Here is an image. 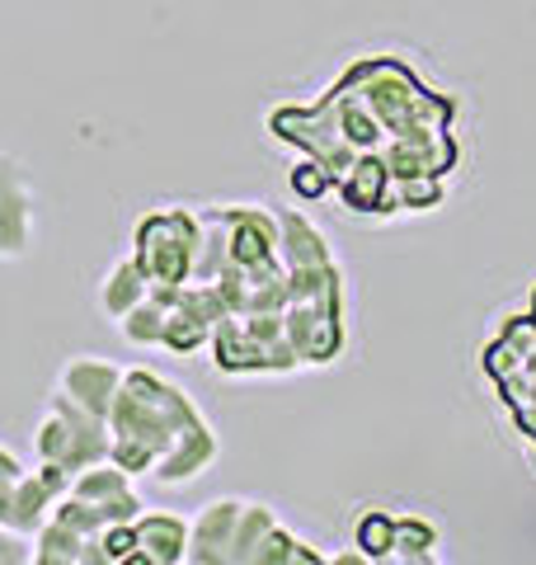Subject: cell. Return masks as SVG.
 <instances>
[{
    "instance_id": "1",
    "label": "cell",
    "mask_w": 536,
    "mask_h": 565,
    "mask_svg": "<svg viewBox=\"0 0 536 565\" xmlns=\"http://www.w3.org/2000/svg\"><path fill=\"white\" fill-rule=\"evenodd\" d=\"M240 509H245V500H217V504H207L203 514H199V523L189 527L184 561H231V552H236Z\"/></svg>"
},
{
    "instance_id": "11",
    "label": "cell",
    "mask_w": 536,
    "mask_h": 565,
    "mask_svg": "<svg viewBox=\"0 0 536 565\" xmlns=\"http://www.w3.org/2000/svg\"><path fill=\"white\" fill-rule=\"evenodd\" d=\"M66 444H71V429H66V419L52 411L39 424V457H43V462H66Z\"/></svg>"
},
{
    "instance_id": "4",
    "label": "cell",
    "mask_w": 536,
    "mask_h": 565,
    "mask_svg": "<svg viewBox=\"0 0 536 565\" xmlns=\"http://www.w3.org/2000/svg\"><path fill=\"white\" fill-rule=\"evenodd\" d=\"M212 457H217V438H212V429L199 419V424H189V429L156 457L151 471L160 476V481H174L179 486V481H193V476H199L212 462Z\"/></svg>"
},
{
    "instance_id": "3",
    "label": "cell",
    "mask_w": 536,
    "mask_h": 565,
    "mask_svg": "<svg viewBox=\"0 0 536 565\" xmlns=\"http://www.w3.org/2000/svg\"><path fill=\"white\" fill-rule=\"evenodd\" d=\"M132 542H137V565H170V561H184L189 523L174 519V514H137V519H132Z\"/></svg>"
},
{
    "instance_id": "6",
    "label": "cell",
    "mask_w": 536,
    "mask_h": 565,
    "mask_svg": "<svg viewBox=\"0 0 536 565\" xmlns=\"http://www.w3.org/2000/svg\"><path fill=\"white\" fill-rule=\"evenodd\" d=\"M85 546L89 537H81L71 523H39V552H33V561L43 565H85Z\"/></svg>"
},
{
    "instance_id": "2",
    "label": "cell",
    "mask_w": 536,
    "mask_h": 565,
    "mask_svg": "<svg viewBox=\"0 0 536 565\" xmlns=\"http://www.w3.org/2000/svg\"><path fill=\"white\" fill-rule=\"evenodd\" d=\"M118 386H122V373H118V367L99 363V359H76V363H66V373H62V386H57V392H66L71 401H81L85 411H95L99 419H109Z\"/></svg>"
},
{
    "instance_id": "5",
    "label": "cell",
    "mask_w": 536,
    "mask_h": 565,
    "mask_svg": "<svg viewBox=\"0 0 536 565\" xmlns=\"http://www.w3.org/2000/svg\"><path fill=\"white\" fill-rule=\"evenodd\" d=\"M29 241V199L20 166L0 156V255H20Z\"/></svg>"
},
{
    "instance_id": "9",
    "label": "cell",
    "mask_w": 536,
    "mask_h": 565,
    "mask_svg": "<svg viewBox=\"0 0 536 565\" xmlns=\"http://www.w3.org/2000/svg\"><path fill=\"white\" fill-rule=\"evenodd\" d=\"M249 561H301V565H315L320 561V552H311L301 537H292V533H282V527L274 523L268 533L255 542V552H249Z\"/></svg>"
},
{
    "instance_id": "13",
    "label": "cell",
    "mask_w": 536,
    "mask_h": 565,
    "mask_svg": "<svg viewBox=\"0 0 536 565\" xmlns=\"http://www.w3.org/2000/svg\"><path fill=\"white\" fill-rule=\"evenodd\" d=\"M24 556H29V552L20 546V537H10L6 523H0V561H24Z\"/></svg>"
},
{
    "instance_id": "8",
    "label": "cell",
    "mask_w": 536,
    "mask_h": 565,
    "mask_svg": "<svg viewBox=\"0 0 536 565\" xmlns=\"http://www.w3.org/2000/svg\"><path fill=\"white\" fill-rule=\"evenodd\" d=\"M438 552V533L419 519H396V542H390V561H428Z\"/></svg>"
},
{
    "instance_id": "7",
    "label": "cell",
    "mask_w": 536,
    "mask_h": 565,
    "mask_svg": "<svg viewBox=\"0 0 536 565\" xmlns=\"http://www.w3.org/2000/svg\"><path fill=\"white\" fill-rule=\"evenodd\" d=\"M147 292H151V282L141 278V269H137L132 259H122L118 269L109 274V282H104V311L118 316V321H122V316H128V311L141 302V297H147Z\"/></svg>"
},
{
    "instance_id": "12",
    "label": "cell",
    "mask_w": 536,
    "mask_h": 565,
    "mask_svg": "<svg viewBox=\"0 0 536 565\" xmlns=\"http://www.w3.org/2000/svg\"><path fill=\"white\" fill-rule=\"evenodd\" d=\"M20 462H14V457L0 448V523L10 519V500H14V486H20Z\"/></svg>"
},
{
    "instance_id": "10",
    "label": "cell",
    "mask_w": 536,
    "mask_h": 565,
    "mask_svg": "<svg viewBox=\"0 0 536 565\" xmlns=\"http://www.w3.org/2000/svg\"><path fill=\"white\" fill-rule=\"evenodd\" d=\"M357 542H363V561H390V542H396V519L390 514H367L357 527Z\"/></svg>"
}]
</instances>
